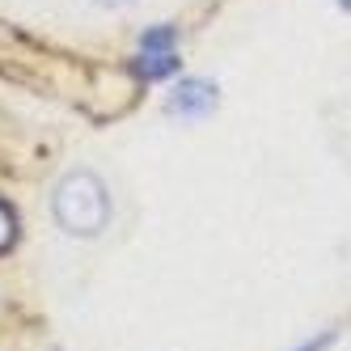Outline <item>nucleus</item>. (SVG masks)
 <instances>
[{
  "instance_id": "nucleus-8",
  "label": "nucleus",
  "mask_w": 351,
  "mask_h": 351,
  "mask_svg": "<svg viewBox=\"0 0 351 351\" xmlns=\"http://www.w3.org/2000/svg\"><path fill=\"white\" fill-rule=\"evenodd\" d=\"M339 9H343V13H351V0H339Z\"/></svg>"
},
{
  "instance_id": "nucleus-2",
  "label": "nucleus",
  "mask_w": 351,
  "mask_h": 351,
  "mask_svg": "<svg viewBox=\"0 0 351 351\" xmlns=\"http://www.w3.org/2000/svg\"><path fill=\"white\" fill-rule=\"evenodd\" d=\"M216 102H220V93H216V85L212 81H199V77H186V81H178V89L169 93V102H165V110L169 114H178V119H208L212 110H216Z\"/></svg>"
},
{
  "instance_id": "nucleus-3",
  "label": "nucleus",
  "mask_w": 351,
  "mask_h": 351,
  "mask_svg": "<svg viewBox=\"0 0 351 351\" xmlns=\"http://www.w3.org/2000/svg\"><path fill=\"white\" fill-rule=\"evenodd\" d=\"M173 68H178V56H173V51H144V56H140V64H136V72H140L144 81L169 77Z\"/></svg>"
},
{
  "instance_id": "nucleus-1",
  "label": "nucleus",
  "mask_w": 351,
  "mask_h": 351,
  "mask_svg": "<svg viewBox=\"0 0 351 351\" xmlns=\"http://www.w3.org/2000/svg\"><path fill=\"white\" fill-rule=\"evenodd\" d=\"M51 212L56 224L72 237H97L110 224V195L106 182L93 169H72L60 178L56 195H51Z\"/></svg>"
},
{
  "instance_id": "nucleus-6",
  "label": "nucleus",
  "mask_w": 351,
  "mask_h": 351,
  "mask_svg": "<svg viewBox=\"0 0 351 351\" xmlns=\"http://www.w3.org/2000/svg\"><path fill=\"white\" fill-rule=\"evenodd\" d=\"M335 343V330H322L317 339H309V343H300L296 351H326V347H330Z\"/></svg>"
},
{
  "instance_id": "nucleus-4",
  "label": "nucleus",
  "mask_w": 351,
  "mask_h": 351,
  "mask_svg": "<svg viewBox=\"0 0 351 351\" xmlns=\"http://www.w3.org/2000/svg\"><path fill=\"white\" fill-rule=\"evenodd\" d=\"M173 47H178V30L173 26H153L140 38V51H173Z\"/></svg>"
},
{
  "instance_id": "nucleus-5",
  "label": "nucleus",
  "mask_w": 351,
  "mask_h": 351,
  "mask_svg": "<svg viewBox=\"0 0 351 351\" xmlns=\"http://www.w3.org/2000/svg\"><path fill=\"white\" fill-rule=\"evenodd\" d=\"M13 245H17V212H13V204L0 199V254H9Z\"/></svg>"
},
{
  "instance_id": "nucleus-7",
  "label": "nucleus",
  "mask_w": 351,
  "mask_h": 351,
  "mask_svg": "<svg viewBox=\"0 0 351 351\" xmlns=\"http://www.w3.org/2000/svg\"><path fill=\"white\" fill-rule=\"evenodd\" d=\"M97 5H110V9H119V5H132V0H97Z\"/></svg>"
}]
</instances>
